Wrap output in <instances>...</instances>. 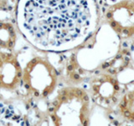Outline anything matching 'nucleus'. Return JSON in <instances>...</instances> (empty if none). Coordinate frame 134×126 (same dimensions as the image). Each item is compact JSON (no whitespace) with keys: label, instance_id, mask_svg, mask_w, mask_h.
<instances>
[{"label":"nucleus","instance_id":"f03ea898","mask_svg":"<svg viewBox=\"0 0 134 126\" xmlns=\"http://www.w3.org/2000/svg\"><path fill=\"white\" fill-rule=\"evenodd\" d=\"M91 101L82 87H63L50 104L49 117L54 125H90Z\"/></svg>","mask_w":134,"mask_h":126},{"label":"nucleus","instance_id":"f257e3e1","mask_svg":"<svg viewBox=\"0 0 134 126\" xmlns=\"http://www.w3.org/2000/svg\"><path fill=\"white\" fill-rule=\"evenodd\" d=\"M17 22L41 50L63 52L88 40L99 24L96 0H19Z\"/></svg>","mask_w":134,"mask_h":126},{"label":"nucleus","instance_id":"20e7f679","mask_svg":"<svg viewBox=\"0 0 134 126\" xmlns=\"http://www.w3.org/2000/svg\"><path fill=\"white\" fill-rule=\"evenodd\" d=\"M104 19L121 39L134 38V0H116L105 8Z\"/></svg>","mask_w":134,"mask_h":126},{"label":"nucleus","instance_id":"39448f33","mask_svg":"<svg viewBox=\"0 0 134 126\" xmlns=\"http://www.w3.org/2000/svg\"><path fill=\"white\" fill-rule=\"evenodd\" d=\"M89 94L91 100L103 108H112L121 98L122 87L114 74L100 72L90 81Z\"/></svg>","mask_w":134,"mask_h":126},{"label":"nucleus","instance_id":"423d86ee","mask_svg":"<svg viewBox=\"0 0 134 126\" xmlns=\"http://www.w3.org/2000/svg\"><path fill=\"white\" fill-rule=\"evenodd\" d=\"M23 70L14 54L0 52V88L13 91L22 82Z\"/></svg>","mask_w":134,"mask_h":126},{"label":"nucleus","instance_id":"0eeeda50","mask_svg":"<svg viewBox=\"0 0 134 126\" xmlns=\"http://www.w3.org/2000/svg\"><path fill=\"white\" fill-rule=\"evenodd\" d=\"M116 112L125 120L134 123V89L123 93L116 105Z\"/></svg>","mask_w":134,"mask_h":126},{"label":"nucleus","instance_id":"7ed1b4c3","mask_svg":"<svg viewBox=\"0 0 134 126\" xmlns=\"http://www.w3.org/2000/svg\"><path fill=\"white\" fill-rule=\"evenodd\" d=\"M22 82L28 92L38 98H47L55 90L57 71L47 59L34 57L23 69Z\"/></svg>","mask_w":134,"mask_h":126},{"label":"nucleus","instance_id":"6e6552de","mask_svg":"<svg viewBox=\"0 0 134 126\" xmlns=\"http://www.w3.org/2000/svg\"><path fill=\"white\" fill-rule=\"evenodd\" d=\"M16 43V34L9 24H0V47L10 50Z\"/></svg>","mask_w":134,"mask_h":126}]
</instances>
